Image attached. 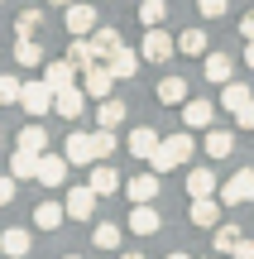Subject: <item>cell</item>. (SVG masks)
<instances>
[{"label":"cell","mask_w":254,"mask_h":259,"mask_svg":"<svg viewBox=\"0 0 254 259\" xmlns=\"http://www.w3.org/2000/svg\"><path fill=\"white\" fill-rule=\"evenodd\" d=\"M192 149H197V144H192V135H168V139H159V149H154V158H149L154 173H173V168H182V163L192 158Z\"/></svg>","instance_id":"6da1fadb"},{"label":"cell","mask_w":254,"mask_h":259,"mask_svg":"<svg viewBox=\"0 0 254 259\" xmlns=\"http://www.w3.org/2000/svg\"><path fill=\"white\" fill-rule=\"evenodd\" d=\"M19 106H24L34 120L48 115V111H53V87H48L43 77H38V82H24V87H19Z\"/></svg>","instance_id":"7a4b0ae2"},{"label":"cell","mask_w":254,"mask_h":259,"mask_svg":"<svg viewBox=\"0 0 254 259\" xmlns=\"http://www.w3.org/2000/svg\"><path fill=\"white\" fill-rule=\"evenodd\" d=\"M173 48H178V38H173L163 24H154L149 34H144V48H139V53H144V63H168Z\"/></svg>","instance_id":"3957f363"},{"label":"cell","mask_w":254,"mask_h":259,"mask_svg":"<svg viewBox=\"0 0 254 259\" xmlns=\"http://www.w3.org/2000/svg\"><path fill=\"white\" fill-rule=\"evenodd\" d=\"M82 87H86V96H91V101H106V96H111V87H115L111 63H91V67L82 72Z\"/></svg>","instance_id":"277c9868"},{"label":"cell","mask_w":254,"mask_h":259,"mask_svg":"<svg viewBox=\"0 0 254 259\" xmlns=\"http://www.w3.org/2000/svg\"><path fill=\"white\" fill-rule=\"evenodd\" d=\"M86 87H63V92H53V111L63 115V120H77V115L86 111Z\"/></svg>","instance_id":"5b68a950"},{"label":"cell","mask_w":254,"mask_h":259,"mask_svg":"<svg viewBox=\"0 0 254 259\" xmlns=\"http://www.w3.org/2000/svg\"><path fill=\"white\" fill-rule=\"evenodd\" d=\"M221 202L226 206H240V202H254V168H240L226 187H221Z\"/></svg>","instance_id":"8992f818"},{"label":"cell","mask_w":254,"mask_h":259,"mask_svg":"<svg viewBox=\"0 0 254 259\" xmlns=\"http://www.w3.org/2000/svg\"><path fill=\"white\" fill-rule=\"evenodd\" d=\"M63 24H67V34H72V38H86L96 29V5H77V0H72L67 15H63Z\"/></svg>","instance_id":"52a82bcc"},{"label":"cell","mask_w":254,"mask_h":259,"mask_svg":"<svg viewBox=\"0 0 254 259\" xmlns=\"http://www.w3.org/2000/svg\"><path fill=\"white\" fill-rule=\"evenodd\" d=\"M221 197H192V226H201V231H216L221 226Z\"/></svg>","instance_id":"ba28073f"},{"label":"cell","mask_w":254,"mask_h":259,"mask_svg":"<svg viewBox=\"0 0 254 259\" xmlns=\"http://www.w3.org/2000/svg\"><path fill=\"white\" fill-rule=\"evenodd\" d=\"M63 206H67L72 221H91V211H96V187H91V183H86V187H72Z\"/></svg>","instance_id":"9c48e42d"},{"label":"cell","mask_w":254,"mask_h":259,"mask_svg":"<svg viewBox=\"0 0 254 259\" xmlns=\"http://www.w3.org/2000/svg\"><path fill=\"white\" fill-rule=\"evenodd\" d=\"M67 168H72L67 154H43V158H38V183H43V187H63L67 183Z\"/></svg>","instance_id":"30bf717a"},{"label":"cell","mask_w":254,"mask_h":259,"mask_svg":"<svg viewBox=\"0 0 254 259\" xmlns=\"http://www.w3.org/2000/svg\"><path fill=\"white\" fill-rule=\"evenodd\" d=\"M63 154H67V163H96V144H91L86 130H72V135H67Z\"/></svg>","instance_id":"8fae6325"},{"label":"cell","mask_w":254,"mask_h":259,"mask_svg":"<svg viewBox=\"0 0 254 259\" xmlns=\"http://www.w3.org/2000/svg\"><path fill=\"white\" fill-rule=\"evenodd\" d=\"M159 211H154V202H130V231L134 235H154L159 231Z\"/></svg>","instance_id":"7c38bea8"},{"label":"cell","mask_w":254,"mask_h":259,"mask_svg":"<svg viewBox=\"0 0 254 259\" xmlns=\"http://www.w3.org/2000/svg\"><path fill=\"white\" fill-rule=\"evenodd\" d=\"M125 149H130L134 158H154V149H159V130L134 125V130H130V139H125Z\"/></svg>","instance_id":"4fadbf2b"},{"label":"cell","mask_w":254,"mask_h":259,"mask_svg":"<svg viewBox=\"0 0 254 259\" xmlns=\"http://www.w3.org/2000/svg\"><path fill=\"white\" fill-rule=\"evenodd\" d=\"M230 72H235V63H230V53H207V58H201V77H207V82L226 87V82H230Z\"/></svg>","instance_id":"5bb4252c"},{"label":"cell","mask_w":254,"mask_h":259,"mask_svg":"<svg viewBox=\"0 0 254 259\" xmlns=\"http://www.w3.org/2000/svg\"><path fill=\"white\" fill-rule=\"evenodd\" d=\"M91 48H96V58H101V63H111V58L115 53H120V29H111V24H101V29H96V34H91Z\"/></svg>","instance_id":"9a60e30c"},{"label":"cell","mask_w":254,"mask_h":259,"mask_svg":"<svg viewBox=\"0 0 254 259\" xmlns=\"http://www.w3.org/2000/svg\"><path fill=\"white\" fill-rule=\"evenodd\" d=\"M182 120H187L192 130H211L216 106H211V101H192V96H187V101H182Z\"/></svg>","instance_id":"2e32d148"},{"label":"cell","mask_w":254,"mask_h":259,"mask_svg":"<svg viewBox=\"0 0 254 259\" xmlns=\"http://www.w3.org/2000/svg\"><path fill=\"white\" fill-rule=\"evenodd\" d=\"M201 149L211 154V163H216V158H230V154H235V135H230V130H207Z\"/></svg>","instance_id":"e0dca14e"},{"label":"cell","mask_w":254,"mask_h":259,"mask_svg":"<svg viewBox=\"0 0 254 259\" xmlns=\"http://www.w3.org/2000/svg\"><path fill=\"white\" fill-rule=\"evenodd\" d=\"M77 72H82V67H77L72 58H63V63H48V67H43V82L53 87V92H63V87H72Z\"/></svg>","instance_id":"ac0fdd59"},{"label":"cell","mask_w":254,"mask_h":259,"mask_svg":"<svg viewBox=\"0 0 254 259\" xmlns=\"http://www.w3.org/2000/svg\"><path fill=\"white\" fill-rule=\"evenodd\" d=\"M249 101H254V96H249V87H245V82H226V87H221V111L240 115Z\"/></svg>","instance_id":"d6986e66"},{"label":"cell","mask_w":254,"mask_h":259,"mask_svg":"<svg viewBox=\"0 0 254 259\" xmlns=\"http://www.w3.org/2000/svg\"><path fill=\"white\" fill-rule=\"evenodd\" d=\"M38 158H43V154H34V149H19V144H15V154H10V173H15L19 183H24V178H38Z\"/></svg>","instance_id":"ffe728a7"},{"label":"cell","mask_w":254,"mask_h":259,"mask_svg":"<svg viewBox=\"0 0 254 259\" xmlns=\"http://www.w3.org/2000/svg\"><path fill=\"white\" fill-rule=\"evenodd\" d=\"M91 187H96V197H111V192H120V173H115L111 163H91Z\"/></svg>","instance_id":"44dd1931"},{"label":"cell","mask_w":254,"mask_h":259,"mask_svg":"<svg viewBox=\"0 0 254 259\" xmlns=\"http://www.w3.org/2000/svg\"><path fill=\"white\" fill-rule=\"evenodd\" d=\"M125 192H130V202H154L159 197V173H139L125 183Z\"/></svg>","instance_id":"7402d4cb"},{"label":"cell","mask_w":254,"mask_h":259,"mask_svg":"<svg viewBox=\"0 0 254 259\" xmlns=\"http://www.w3.org/2000/svg\"><path fill=\"white\" fill-rule=\"evenodd\" d=\"M63 221H67V206H58V202H38L34 206V226L38 231H58Z\"/></svg>","instance_id":"603a6c76"},{"label":"cell","mask_w":254,"mask_h":259,"mask_svg":"<svg viewBox=\"0 0 254 259\" xmlns=\"http://www.w3.org/2000/svg\"><path fill=\"white\" fill-rule=\"evenodd\" d=\"M125 111H130L125 101H115V96H106V101L96 106V125H101V130H115V125H125Z\"/></svg>","instance_id":"cb8c5ba5"},{"label":"cell","mask_w":254,"mask_h":259,"mask_svg":"<svg viewBox=\"0 0 254 259\" xmlns=\"http://www.w3.org/2000/svg\"><path fill=\"white\" fill-rule=\"evenodd\" d=\"M15 63L19 67H38V63H43V48L34 44V34H19L15 38Z\"/></svg>","instance_id":"d4e9b609"},{"label":"cell","mask_w":254,"mask_h":259,"mask_svg":"<svg viewBox=\"0 0 254 259\" xmlns=\"http://www.w3.org/2000/svg\"><path fill=\"white\" fill-rule=\"evenodd\" d=\"M216 173H211V168H192V173H187V192L192 197H216Z\"/></svg>","instance_id":"484cf974"},{"label":"cell","mask_w":254,"mask_h":259,"mask_svg":"<svg viewBox=\"0 0 254 259\" xmlns=\"http://www.w3.org/2000/svg\"><path fill=\"white\" fill-rule=\"evenodd\" d=\"M178 53L207 58V53H211V48H207V34H201V29H182V34H178Z\"/></svg>","instance_id":"4316f807"},{"label":"cell","mask_w":254,"mask_h":259,"mask_svg":"<svg viewBox=\"0 0 254 259\" xmlns=\"http://www.w3.org/2000/svg\"><path fill=\"white\" fill-rule=\"evenodd\" d=\"M15 144H19V149H34V154H48V130L34 120V125H24V130H19V139H15Z\"/></svg>","instance_id":"83f0119b"},{"label":"cell","mask_w":254,"mask_h":259,"mask_svg":"<svg viewBox=\"0 0 254 259\" xmlns=\"http://www.w3.org/2000/svg\"><path fill=\"white\" fill-rule=\"evenodd\" d=\"M0 250H5L10 259H24V254H29V231H19V226H10V231L0 235Z\"/></svg>","instance_id":"f1b7e54d"},{"label":"cell","mask_w":254,"mask_h":259,"mask_svg":"<svg viewBox=\"0 0 254 259\" xmlns=\"http://www.w3.org/2000/svg\"><path fill=\"white\" fill-rule=\"evenodd\" d=\"M159 101L163 106H182L187 101V82H182V77H163L159 82Z\"/></svg>","instance_id":"f546056e"},{"label":"cell","mask_w":254,"mask_h":259,"mask_svg":"<svg viewBox=\"0 0 254 259\" xmlns=\"http://www.w3.org/2000/svg\"><path fill=\"white\" fill-rule=\"evenodd\" d=\"M139 58H144V53H134V48H120V53L111 58V72H115V77H134V72H139Z\"/></svg>","instance_id":"4dcf8cb0"},{"label":"cell","mask_w":254,"mask_h":259,"mask_svg":"<svg viewBox=\"0 0 254 259\" xmlns=\"http://www.w3.org/2000/svg\"><path fill=\"white\" fill-rule=\"evenodd\" d=\"M91 240H96V250H120V226L101 221V226L91 231Z\"/></svg>","instance_id":"1f68e13d"},{"label":"cell","mask_w":254,"mask_h":259,"mask_svg":"<svg viewBox=\"0 0 254 259\" xmlns=\"http://www.w3.org/2000/svg\"><path fill=\"white\" fill-rule=\"evenodd\" d=\"M67 58H72L82 72H86L91 63H101V58H96V48H91V38H72V53H67Z\"/></svg>","instance_id":"d6a6232c"},{"label":"cell","mask_w":254,"mask_h":259,"mask_svg":"<svg viewBox=\"0 0 254 259\" xmlns=\"http://www.w3.org/2000/svg\"><path fill=\"white\" fill-rule=\"evenodd\" d=\"M240 240H245V235H240L235 226H216V254H235Z\"/></svg>","instance_id":"836d02e7"},{"label":"cell","mask_w":254,"mask_h":259,"mask_svg":"<svg viewBox=\"0 0 254 259\" xmlns=\"http://www.w3.org/2000/svg\"><path fill=\"white\" fill-rule=\"evenodd\" d=\"M163 15H168V0H144V5H139V19H144V24H163Z\"/></svg>","instance_id":"e575fe53"},{"label":"cell","mask_w":254,"mask_h":259,"mask_svg":"<svg viewBox=\"0 0 254 259\" xmlns=\"http://www.w3.org/2000/svg\"><path fill=\"white\" fill-rule=\"evenodd\" d=\"M91 144H96V163H101V158H111V154H115V130H101V125H96Z\"/></svg>","instance_id":"d590c367"},{"label":"cell","mask_w":254,"mask_h":259,"mask_svg":"<svg viewBox=\"0 0 254 259\" xmlns=\"http://www.w3.org/2000/svg\"><path fill=\"white\" fill-rule=\"evenodd\" d=\"M19 87H24V82H19V77L0 72V106H15V101H19Z\"/></svg>","instance_id":"8d00e7d4"},{"label":"cell","mask_w":254,"mask_h":259,"mask_svg":"<svg viewBox=\"0 0 254 259\" xmlns=\"http://www.w3.org/2000/svg\"><path fill=\"white\" fill-rule=\"evenodd\" d=\"M15 192H19V178H15V173H5V178H0V206L15 202Z\"/></svg>","instance_id":"74e56055"},{"label":"cell","mask_w":254,"mask_h":259,"mask_svg":"<svg viewBox=\"0 0 254 259\" xmlns=\"http://www.w3.org/2000/svg\"><path fill=\"white\" fill-rule=\"evenodd\" d=\"M197 10H201L207 19H221V15L230 10V0H197Z\"/></svg>","instance_id":"f35d334b"},{"label":"cell","mask_w":254,"mask_h":259,"mask_svg":"<svg viewBox=\"0 0 254 259\" xmlns=\"http://www.w3.org/2000/svg\"><path fill=\"white\" fill-rule=\"evenodd\" d=\"M38 29V10H24V15L15 19V34H34Z\"/></svg>","instance_id":"ab89813d"},{"label":"cell","mask_w":254,"mask_h":259,"mask_svg":"<svg viewBox=\"0 0 254 259\" xmlns=\"http://www.w3.org/2000/svg\"><path fill=\"white\" fill-rule=\"evenodd\" d=\"M235 125H240V130H254V101H249V106H245V111H240V115H235Z\"/></svg>","instance_id":"60d3db41"},{"label":"cell","mask_w":254,"mask_h":259,"mask_svg":"<svg viewBox=\"0 0 254 259\" xmlns=\"http://www.w3.org/2000/svg\"><path fill=\"white\" fill-rule=\"evenodd\" d=\"M235 259H254V240H240L235 245Z\"/></svg>","instance_id":"b9f144b4"},{"label":"cell","mask_w":254,"mask_h":259,"mask_svg":"<svg viewBox=\"0 0 254 259\" xmlns=\"http://www.w3.org/2000/svg\"><path fill=\"white\" fill-rule=\"evenodd\" d=\"M240 34H245V38H254V10H249L245 19H240Z\"/></svg>","instance_id":"7bdbcfd3"},{"label":"cell","mask_w":254,"mask_h":259,"mask_svg":"<svg viewBox=\"0 0 254 259\" xmlns=\"http://www.w3.org/2000/svg\"><path fill=\"white\" fill-rule=\"evenodd\" d=\"M245 63L254 67V38H245Z\"/></svg>","instance_id":"ee69618b"},{"label":"cell","mask_w":254,"mask_h":259,"mask_svg":"<svg viewBox=\"0 0 254 259\" xmlns=\"http://www.w3.org/2000/svg\"><path fill=\"white\" fill-rule=\"evenodd\" d=\"M48 5H63V10H67V5H72V0H48Z\"/></svg>","instance_id":"f6af8a7d"},{"label":"cell","mask_w":254,"mask_h":259,"mask_svg":"<svg viewBox=\"0 0 254 259\" xmlns=\"http://www.w3.org/2000/svg\"><path fill=\"white\" fill-rule=\"evenodd\" d=\"M120 259H144V254H120Z\"/></svg>","instance_id":"bcb514c9"},{"label":"cell","mask_w":254,"mask_h":259,"mask_svg":"<svg viewBox=\"0 0 254 259\" xmlns=\"http://www.w3.org/2000/svg\"><path fill=\"white\" fill-rule=\"evenodd\" d=\"M168 259H192V254H168Z\"/></svg>","instance_id":"7dc6e473"},{"label":"cell","mask_w":254,"mask_h":259,"mask_svg":"<svg viewBox=\"0 0 254 259\" xmlns=\"http://www.w3.org/2000/svg\"><path fill=\"white\" fill-rule=\"evenodd\" d=\"M63 259H82V254H63Z\"/></svg>","instance_id":"c3c4849f"},{"label":"cell","mask_w":254,"mask_h":259,"mask_svg":"<svg viewBox=\"0 0 254 259\" xmlns=\"http://www.w3.org/2000/svg\"><path fill=\"white\" fill-rule=\"evenodd\" d=\"M0 139H5V130H0Z\"/></svg>","instance_id":"681fc988"}]
</instances>
